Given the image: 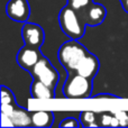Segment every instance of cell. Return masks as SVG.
I'll return each mask as SVG.
<instances>
[{
	"label": "cell",
	"instance_id": "cell-13",
	"mask_svg": "<svg viewBox=\"0 0 128 128\" xmlns=\"http://www.w3.org/2000/svg\"><path fill=\"white\" fill-rule=\"evenodd\" d=\"M97 114L94 111H82L80 114V122L83 127H98L99 124L96 122Z\"/></svg>",
	"mask_w": 128,
	"mask_h": 128
},
{
	"label": "cell",
	"instance_id": "cell-4",
	"mask_svg": "<svg viewBox=\"0 0 128 128\" xmlns=\"http://www.w3.org/2000/svg\"><path fill=\"white\" fill-rule=\"evenodd\" d=\"M29 73L33 76V79L40 80L54 90H55L58 80H60V74H58V70L52 65L50 60L44 55L29 70Z\"/></svg>",
	"mask_w": 128,
	"mask_h": 128
},
{
	"label": "cell",
	"instance_id": "cell-19",
	"mask_svg": "<svg viewBox=\"0 0 128 128\" xmlns=\"http://www.w3.org/2000/svg\"><path fill=\"white\" fill-rule=\"evenodd\" d=\"M93 99H117V96H114V94H110V93H99L97 96H93Z\"/></svg>",
	"mask_w": 128,
	"mask_h": 128
},
{
	"label": "cell",
	"instance_id": "cell-17",
	"mask_svg": "<svg viewBox=\"0 0 128 128\" xmlns=\"http://www.w3.org/2000/svg\"><path fill=\"white\" fill-rule=\"evenodd\" d=\"M112 114L117 117L119 126H128V114L126 111H112Z\"/></svg>",
	"mask_w": 128,
	"mask_h": 128
},
{
	"label": "cell",
	"instance_id": "cell-1",
	"mask_svg": "<svg viewBox=\"0 0 128 128\" xmlns=\"http://www.w3.org/2000/svg\"><path fill=\"white\" fill-rule=\"evenodd\" d=\"M89 51L84 45L78 42V40H70L61 45L58 52L60 63L68 70V73L75 72L80 62L88 55Z\"/></svg>",
	"mask_w": 128,
	"mask_h": 128
},
{
	"label": "cell",
	"instance_id": "cell-6",
	"mask_svg": "<svg viewBox=\"0 0 128 128\" xmlns=\"http://www.w3.org/2000/svg\"><path fill=\"white\" fill-rule=\"evenodd\" d=\"M6 14L14 22H26L30 16L28 0H9L6 6Z\"/></svg>",
	"mask_w": 128,
	"mask_h": 128
},
{
	"label": "cell",
	"instance_id": "cell-7",
	"mask_svg": "<svg viewBox=\"0 0 128 128\" xmlns=\"http://www.w3.org/2000/svg\"><path fill=\"white\" fill-rule=\"evenodd\" d=\"M22 36L25 45L37 48H40L45 40V34L42 27L37 24L28 22H24V26L22 28Z\"/></svg>",
	"mask_w": 128,
	"mask_h": 128
},
{
	"label": "cell",
	"instance_id": "cell-14",
	"mask_svg": "<svg viewBox=\"0 0 128 128\" xmlns=\"http://www.w3.org/2000/svg\"><path fill=\"white\" fill-rule=\"evenodd\" d=\"M16 104V99L12 91L6 86H1V106H12Z\"/></svg>",
	"mask_w": 128,
	"mask_h": 128
},
{
	"label": "cell",
	"instance_id": "cell-12",
	"mask_svg": "<svg viewBox=\"0 0 128 128\" xmlns=\"http://www.w3.org/2000/svg\"><path fill=\"white\" fill-rule=\"evenodd\" d=\"M32 122L34 127H51L54 122V114L50 110L32 111Z\"/></svg>",
	"mask_w": 128,
	"mask_h": 128
},
{
	"label": "cell",
	"instance_id": "cell-5",
	"mask_svg": "<svg viewBox=\"0 0 128 128\" xmlns=\"http://www.w3.org/2000/svg\"><path fill=\"white\" fill-rule=\"evenodd\" d=\"M81 20L86 26H98L102 24L107 16V9L104 4L92 2L78 11Z\"/></svg>",
	"mask_w": 128,
	"mask_h": 128
},
{
	"label": "cell",
	"instance_id": "cell-18",
	"mask_svg": "<svg viewBox=\"0 0 128 128\" xmlns=\"http://www.w3.org/2000/svg\"><path fill=\"white\" fill-rule=\"evenodd\" d=\"M114 118V114L108 112H102L100 115V126H111Z\"/></svg>",
	"mask_w": 128,
	"mask_h": 128
},
{
	"label": "cell",
	"instance_id": "cell-10",
	"mask_svg": "<svg viewBox=\"0 0 128 128\" xmlns=\"http://www.w3.org/2000/svg\"><path fill=\"white\" fill-rule=\"evenodd\" d=\"M54 89L48 86L47 84L43 83L40 80H33V83L30 86V94L34 99H40V100H48L55 98Z\"/></svg>",
	"mask_w": 128,
	"mask_h": 128
},
{
	"label": "cell",
	"instance_id": "cell-21",
	"mask_svg": "<svg viewBox=\"0 0 128 128\" xmlns=\"http://www.w3.org/2000/svg\"><path fill=\"white\" fill-rule=\"evenodd\" d=\"M122 1H125V0H120V2H122Z\"/></svg>",
	"mask_w": 128,
	"mask_h": 128
},
{
	"label": "cell",
	"instance_id": "cell-15",
	"mask_svg": "<svg viewBox=\"0 0 128 128\" xmlns=\"http://www.w3.org/2000/svg\"><path fill=\"white\" fill-rule=\"evenodd\" d=\"M92 2H94L93 0H68V6L71 7V8H73L74 10L79 11L81 10V9H83L84 7L89 6V4H91Z\"/></svg>",
	"mask_w": 128,
	"mask_h": 128
},
{
	"label": "cell",
	"instance_id": "cell-9",
	"mask_svg": "<svg viewBox=\"0 0 128 128\" xmlns=\"http://www.w3.org/2000/svg\"><path fill=\"white\" fill-rule=\"evenodd\" d=\"M99 68H100V62L98 60V58L94 54L89 52L88 55L84 56V58L80 62L79 66L75 70V73L92 80L97 75Z\"/></svg>",
	"mask_w": 128,
	"mask_h": 128
},
{
	"label": "cell",
	"instance_id": "cell-11",
	"mask_svg": "<svg viewBox=\"0 0 128 128\" xmlns=\"http://www.w3.org/2000/svg\"><path fill=\"white\" fill-rule=\"evenodd\" d=\"M14 122V126L18 127H27V126H33V122H32V112H29L27 109L19 107L16 104L15 108L12 109L11 114L8 116Z\"/></svg>",
	"mask_w": 128,
	"mask_h": 128
},
{
	"label": "cell",
	"instance_id": "cell-2",
	"mask_svg": "<svg viewBox=\"0 0 128 128\" xmlns=\"http://www.w3.org/2000/svg\"><path fill=\"white\" fill-rule=\"evenodd\" d=\"M58 22L62 32L71 40H80L86 33V26L76 10L66 4L58 15Z\"/></svg>",
	"mask_w": 128,
	"mask_h": 128
},
{
	"label": "cell",
	"instance_id": "cell-3",
	"mask_svg": "<svg viewBox=\"0 0 128 128\" xmlns=\"http://www.w3.org/2000/svg\"><path fill=\"white\" fill-rule=\"evenodd\" d=\"M63 93L68 99H86L92 97V80L75 72L68 73L63 86Z\"/></svg>",
	"mask_w": 128,
	"mask_h": 128
},
{
	"label": "cell",
	"instance_id": "cell-8",
	"mask_svg": "<svg viewBox=\"0 0 128 128\" xmlns=\"http://www.w3.org/2000/svg\"><path fill=\"white\" fill-rule=\"evenodd\" d=\"M42 58H43V54L40 52V48L32 47V46H28V45H24L18 51L16 60H17V63L20 68L29 72V70Z\"/></svg>",
	"mask_w": 128,
	"mask_h": 128
},
{
	"label": "cell",
	"instance_id": "cell-16",
	"mask_svg": "<svg viewBox=\"0 0 128 128\" xmlns=\"http://www.w3.org/2000/svg\"><path fill=\"white\" fill-rule=\"evenodd\" d=\"M58 126L60 127H80V126H82V125H81V122H78V119H75L74 117H66L61 120Z\"/></svg>",
	"mask_w": 128,
	"mask_h": 128
},
{
	"label": "cell",
	"instance_id": "cell-20",
	"mask_svg": "<svg viewBox=\"0 0 128 128\" xmlns=\"http://www.w3.org/2000/svg\"><path fill=\"white\" fill-rule=\"evenodd\" d=\"M122 6L124 8V10L128 12V0H125V1H122Z\"/></svg>",
	"mask_w": 128,
	"mask_h": 128
}]
</instances>
